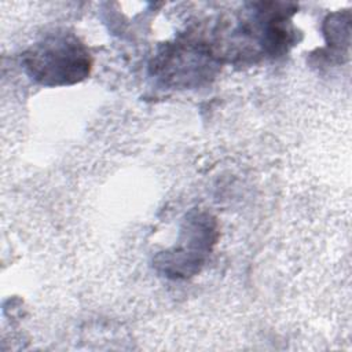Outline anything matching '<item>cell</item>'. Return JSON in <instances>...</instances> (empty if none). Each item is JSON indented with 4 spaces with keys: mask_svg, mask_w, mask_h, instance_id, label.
<instances>
[{
    "mask_svg": "<svg viewBox=\"0 0 352 352\" xmlns=\"http://www.w3.org/2000/svg\"><path fill=\"white\" fill-rule=\"evenodd\" d=\"M26 73L45 87L80 82L91 70V55L85 45L69 32L50 33L23 54Z\"/></svg>",
    "mask_w": 352,
    "mask_h": 352,
    "instance_id": "cell-1",
    "label": "cell"
},
{
    "mask_svg": "<svg viewBox=\"0 0 352 352\" xmlns=\"http://www.w3.org/2000/svg\"><path fill=\"white\" fill-rule=\"evenodd\" d=\"M216 221L208 213L192 212L184 220L179 245L155 257V265L173 279L197 274L216 243Z\"/></svg>",
    "mask_w": 352,
    "mask_h": 352,
    "instance_id": "cell-2",
    "label": "cell"
}]
</instances>
